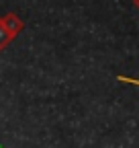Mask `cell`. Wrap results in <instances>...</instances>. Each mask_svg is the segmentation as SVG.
I'll list each match as a JSON object with an SVG mask.
<instances>
[{"label": "cell", "mask_w": 139, "mask_h": 148, "mask_svg": "<svg viewBox=\"0 0 139 148\" xmlns=\"http://www.w3.org/2000/svg\"><path fill=\"white\" fill-rule=\"evenodd\" d=\"M10 39H12V35H10V33L2 27V23H0V49H2V47H4Z\"/></svg>", "instance_id": "6da1fadb"}, {"label": "cell", "mask_w": 139, "mask_h": 148, "mask_svg": "<svg viewBox=\"0 0 139 148\" xmlns=\"http://www.w3.org/2000/svg\"><path fill=\"white\" fill-rule=\"evenodd\" d=\"M117 80H119V82H129V84L139 86V80H137V78H129V76H117Z\"/></svg>", "instance_id": "7a4b0ae2"}, {"label": "cell", "mask_w": 139, "mask_h": 148, "mask_svg": "<svg viewBox=\"0 0 139 148\" xmlns=\"http://www.w3.org/2000/svg\"><path fill=\"white\" fill-rule=\"evenodd\" d=\"M0 148H2V146H0Z\"/></svg>", "instance_id": "3957f363"}]
</instances>
